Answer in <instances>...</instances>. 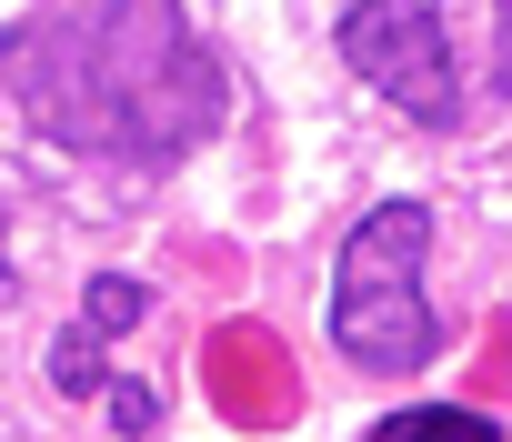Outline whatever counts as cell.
I'll return each mask as SVG.
<instances>
[{"mask_svg":"<svg viewBox=\"0 0 512 442\" xmlns=\"http://www.w3.org/2000/svg\"><path fill=\"white\" fill-rule=\"evenodd\" d=\"M0 91L41 141L131 171L221 131V61L181 0H41L0 31Z\"/></svg>","mask_w":512,"mask_h":442,"instance_id":"cell-1","label":"cell"},{"mask_svg":"<svg viewBox=\"0 0 512 442\" xmlns=\"http://www.w3.org/2000/svg\"><path fill=\"white\" fill-rule=\"evenodd\" d=\"M422 262H432V211L422 201H382L352 221L342 242V272H332V342L352 372H422L442 352V322L422 302Z\"/></svg>","mask_w":512,"mask_h":442,"instance_id":"cell-2","label":"cell"},{"mask_svg":"<svg viewBox=\"0 0 512 442\" xmlns=\"http://www.w3.org/2000/svg\"><path fill=\"white\" fill-rule=\"evenodd\" d=\"M332 41H342L352 81H372L402 121H422V131L462 121V71H452V31L432 0H352Z\"/></svg>","mask_w":512,"mask_h":442,"instance_id":"cell-3","label":"cell"},{"mask_svg":"<svg viewBox=\"0 0 512 442\" xmlns=\"http://www.w3.org/2000/svg\"><path fill=\"white\" fill-rule=\"evenodd\" d=\"M141 312H151V292H141L131 272H91L81 322H71V332H61V352H51V382H61V392H91V352H101V342H121Z\"/></svg>","mask_w":512,"mask_h":442,"instance_id":"cell-4","label":"cell"},{"mask_svg":"<svg viewBox=\"0 0 512 442\" xmlns=\"http://www.w3.org/2000/svg\"><path fill=\"white\" fill-rule=\"evenodd\" d=\"M372 442H502V422L462 412V402H412V412H382Z\"/></svg>","mask_w":512,"mask_h":442,"instance_id":"cell-5","label":"cell"},{"mask_svg":"<svg viewBox=\"0 0 512 442\" xmlns=\"http://www.w3.org/2000/svg\"><path fill=\"white\" fill-rule=\"evenodd\" d=\"M101 402H111V422H121V432H151V422H161V402H151L141 382H111Z\"/></svg>","mask_w":512,"mask_h":442,"instance_id":"cell-6","label":"cell"},{"mask_svg":"<svg viewBox=\"0 0 512 442\" xmlns=\"http://www.w3.org/2000/svg\"><path fill=\"white\" fill-rule=\"evenodd\" d=\"M492 81L512 91V0H492Z\"/></svg>","mask_w":512,"mask_h":442,"instance_id":"cell-7","label":"cell"}]
</instances>
